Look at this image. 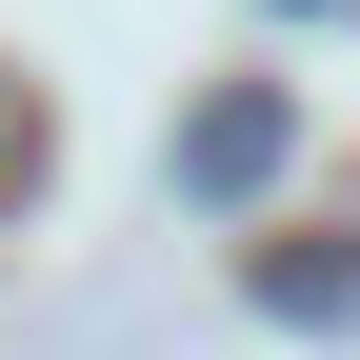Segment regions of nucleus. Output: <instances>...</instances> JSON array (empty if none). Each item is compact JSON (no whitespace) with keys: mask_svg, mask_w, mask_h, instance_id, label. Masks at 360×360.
I'll return each mask as SVG.
<instances>
[{"mask_svg":"<svg viewBox=\"0 0 360 360\" xmlns=\"http://www.w3.org/2000/svg\"><path fill=\"white\" fill-rule=\"evenodd\" d=\"M260 160H281V80H220V101L180 120V200H240Z\"/></svg>","mask_w":360,"mask_h":360,"instance_id":"obj_1","label":"nucleus"}]
</instances>
